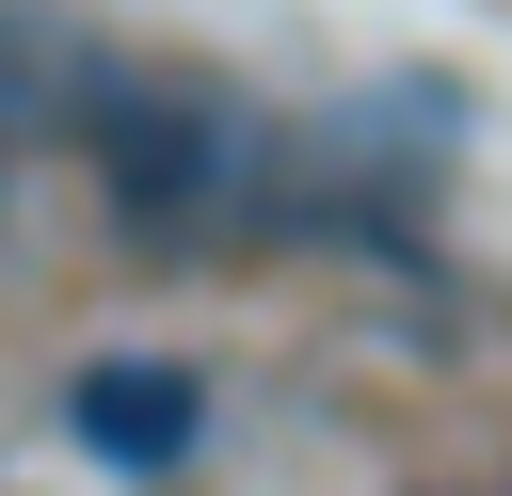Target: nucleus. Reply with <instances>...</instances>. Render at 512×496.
<instances>
[{
  "label": "nucleus",
  "instance_id": "f257e3e1",
  "mask_svg": "<svg viewBox=\"0 0 512 496\" xmlns=\"http://www.w3.org/2000/svg\"><path fill=\"white\" fill-rule=\"evenodd\" d=\"M240 176H256L240 96H208V80H112L96 96V192H112L128 256H208L240 224Z\"/></svg>",
  "mask_w": 512,
  "mask_h": 496
},
{
  "label": "nucleus",
  "instance_id": "f03ea898",
  "mask_svg": "<svg viewBox=\"0 0 512 496\" xmlns=\"http://www.w3.org/2000/svg\"><path fill=\"white\" fill-rule=\"evenodd\" d=\"M64 432H80V464H112V480H176V464L208 448V368H192V352H80V368H64Z\"/></svg>",
  "mask_w": 512,
  "mask_h": 496
},
{
  "label": "nucleus",
  "instance_id": "7ed1b4c3",
  "mask_svg": "<svg viewBox=\"0 0 512 496\" xmlns=\"http://www.w3.org/2000/svg\"><path fill=\"white\" fill-rule=\"evenodd\" d=\"M96 96H112V80H96V48H80L64 16L0 0V128H16V112H80V128H96Z\"/></svg>",
  "mask_w": 512,
  "mask_h": 496
},
{
  "label": "nucleus",
  "instance_id": "20e7f679",
  "mask_svg": "<svg viewBox=\"0 0 512 496\" xmlns=\"http://www.w3.org/2000/svg\"><path fill=\"white\" fill-rule=\"evenodd\" d=\"M0 208H16V144H0Z\"/></svg>",
  "mask_w": 512,
  "mask_h": 496
}]
</instances>
